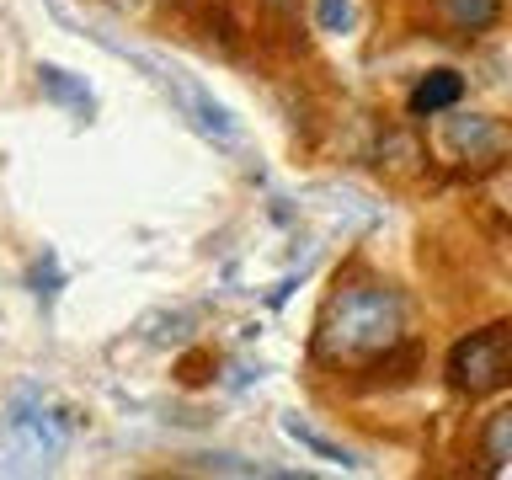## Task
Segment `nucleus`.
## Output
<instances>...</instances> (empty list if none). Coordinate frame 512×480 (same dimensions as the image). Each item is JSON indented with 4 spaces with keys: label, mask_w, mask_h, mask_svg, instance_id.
Masks as SVG:
<instances>
[{
    "label": "nucleus",
    "mask_w": 512,
    "mask_h": 480,
    "mask_svg": "<svg viewBox=\"0 0 512 480\" xmlns=\"http://www.w3.org/2000/svg\"><path fill=\"white\" fill-rule=\"evenodd\" d=\"M400 342H406V304L390 283H342L315 326V358L336 368L384 363Z\"/></svg>",
    "instance_id": "nucleus-1"
},
{
    "label": "nucleus",
    "mask_w": 512,
    "mask_h": 480,
    "mask_svg": "<svg viewBox=\"0 0 512 480\" xmlns=\"http://www.w3.org/2000/svg\"><path fill=\"white\" fill-rule=\"evenodd\" d=\"M448 384L459 395H496L512 384V320H491L448 347Z\"/></svg>",
    "instance_id": "nucleus-2"
},
{
    "label": "nucleus",
    "mask_w": 512,
    "mask_h": 480,
    "mask_svg": "<svg viewBox=\"0 0 512 480\" xmlns=\"http://www.w3.org/2000/svg\"><path fill=\"white\" fill-rule=\"evenodd\" d=\"M443 144L464 166H496L512 150V128H502L496 118H480V112H454L443 123Z\"/></svg>",
    "instance_id": "nucleus-3"
},
{
    "label": "nucleus",
    "mask_w": 512,
    "mask_h": 480,
    "mask_svg": "<svg viewBox=\"0 0 512 480\" xmlns=\"http://www.w3.org/2000/svg\"><path fill=\"white\" fill-rule=\"evenodd\" d=\"M432 11H438V22L454 32V38H480V32L496 27L502 0H432Z\"/></svg>",
    "instance_id": "nucleus-4"
},
{
    "label": "nucleus",
    "mask_w": 512,
    "mask_h": 480,
    "mask_svg": "<svg viewBox=\"0 0 512 480\" xmlns=\"http://www.w3.org/2000/svg\"><path fill=\"white\" fill-rule=\"evenodd\" d=\"M459 96H464V75L432 70V75L416 80V91H411V118H438V112H454Z\"/></svg>",
    "instance_id": "nucleus-5"
},
{
    "label": "nucleus",
    "mask_w": 512,
    "mask_h": 480,
    "mask_svg": "<svg viewBox=\"0 0 512 480\" xmlns=\"http://www.w3.org/2000/svg\"><path fill=\"white\" fill-rule=\"evenodd\" d=\"M283 432L288 438H294L304 454H315V459H326V464H342V470H358V454H352V448H342V443H331L326 432H315L310 422H299V416H283Z\"/></svg>",
    "instance_id": "nucleus-6"
},
{
    "label": "nucleus",
    "mask_w": 512,
    "mask_h": 480,
    "mask_svg": "<svg viewBox=\"0 0 512 480\" xmlns=\"http://www.w3.org/2000/svg\"><path fill=\"white\" fill-rule=\"evenodd\" d=\"M38 86H43V96H54V102H64V107H75L80 118H91V112H96V102H91V91L80 86V80H75L70 70H59V64H38Z\"/></svg>",
    "instance_id": "nucleus-7"
},
{
    "label": "nucleus",
    "mask_w": 512,
    "mask_h": 480,
    "mask_svg": "<svg viewBox=\"0 0 512 480\" xmlns=\"http://www.w3.org/2000/svg\"><path fill=\"white\" fill-rule=\"evenodd\" d=\"M480 459H486V470H502V464H512V406L496 411L486 432H480Z\"/></svg>",
    "instance_id": "nucleus-8"
},
{
    "label": "nucleus",
    "mask_w": 512,
    "mask_h": 480,
    "mask_svg": "<svg viewBox=\"0 0 512 480\" xmlns=\"http://www.w3.org/2000/svg\"><path fill=\"white\" fill-rule=\"evenodd\" d=\"M187 107L198 112V128H203V134H219V139H230V134H235V118H230V112H224L208 91L187 86Z\"/></svg>",
    "instance_id": "nucleus-9"
},
{
    "label": "nucleus",
    "mask_w": 512,
    "mask_h": 480,
    "mask_svg": "<svg viewBox=\"0 0 512 480\" xmlns=\"http://www.w3.org/2000/svg\"><path fill=\"white\" fill-rule=\"evenodd\" d=\"M32 294H38L43 304L59 294V262H54V251H43L38 262H32Z\"/></svg>",
    "instance_id": "nucleus-10"
},
{
    "label": "nucleus",
    "mask_w": 512,
    "mask_h": 480,
    "mask_svg": "<svg viewBox=\"0 0 512 480\" xmlns=\"http://www.w3.org/2000/svg\"><path fill=\"white\" fill-rule=\"evenodd\" d=\"M192 470H214V475H267L262 464H240L230 454H198L192 459Z\"/></svg>",
    "instance_id": "nucleus-11"
},
{
    "label": "nucleus",
    "mask_w": 512,
    "mask_h": 480,
    "mask_svg": "<svg viewBox=\"0 0 512 480\" xmlns=\"http://www.w3.org/2000/svg\"><path fill=\"white\" fill-rule=\"evenodd\" d=\"M315 22L326 32H347L352 27V0H315Z\"/></svg>",
    "instance_id": "nucleus-12"
},
{
    "label": "nucleus",
    "mask_w": 512,
    "mask_h": 480,
    "mask_svg": "<svg viewBox=\"0 0 512 480\" xmlns=\"http://www.w3.org/2000/svg\"><path fill=\"white\" fill-rule=\"evenodd\" d=\"M267 6H272V11H294L299 0H267Z\"/></svg>",
    "instance_id": "nucleus-13"
}]
</instances>
